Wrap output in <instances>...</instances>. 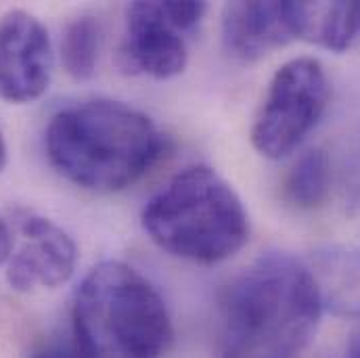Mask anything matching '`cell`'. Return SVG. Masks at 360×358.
Masks as SVG:
<instances>
[{"mask_svg":"<svg viewBox=\"0 0 360 358\" xmlns=\"http://www.w3.org/2000/svg\"><path fill=\"white\" fill-rule=\"evenodd\" d=\"M323 304L306 262L272 252L229 287L214 358H297L312 342Z\"/></svg>","mask_w":360,"mask_h":358,"instance_id":"cell-1","label":"cell"},{"mask_svg":"<svg viewBox=\"0 0 360 358\" xmlns=\"http://www.w3.org/2000/svg\"><path fill=\"white\" fill-rule=\"evenodd\" d=\"M53 168L92 193L124 191L162 158L164 134L155 122L120 101L92 98L57 111L44 134Z\"/></svg>","mask_w":360,"mask_h":358,"instance_id":"cell-2","label":"cell"},{"mask_svg":"<svg viewBox=\"0 0 360 358\" xmlns=\"http://www.w3.org/2000/svg\"><path fill=\"white\" fill-rule=\"evenodd\" d=\"M172 338L162 293L130 264L101 262L78 285L72 340L84 358H162Z\"/></svg>","mask_w":360,"mask_h":358,"instance_id":"cell-3","label":"cell"},{"mask_svg":"<svg viewBox=\"0 0 360 358\" xmlns=\"http://www.w3.org/2000/svg\"><path fill=\"white\" fill-rule=\"evenodd\" d=\"M143 229L170 256L195 264L233 258L250 239V218L233 184L195 164L158 191L143 210Z\"/></svg>","mask_w":360,"mask_h":358,"instance_id":"cell-4","label":"cell"},{"mask_svg":"<svg viewBox=\"0 0 360 358\" xmlns=\"http://www.w3.org/2000/svg\"><path fill=\"white\" fill-rule=\"evenodd\" d=\"M329 103V80L321 61L297 57L276 70L250 139L254 149L281 160L293 153L316 128Z\"/></svg>","mask_w":360,"mask_h":358,"instance_id":"cell-5","label":"cell"},{"mask_svg":"<svg viewBox=\"0 0 360 358\" xmlns=\"http://www.w3.org/2000/svg\"><path fill=\"white\" fill-rule=\"evenodd\" d=\"M15 233L13 254L6 262V281L15 291L55 289L76 270V241L57 222L32 210H15L8 218Z\"/></svg>","mask_w":360,"mask_h":358,"instance_id":"cell-6","label":"cell"},{"mask_svg":"<svg viewBox=\"0 0 360 358\" xmlns=\"http://www.w3.org/2000/svg\"><path fill=\"white\" fill-rule=\"evenodd\" d=\"M53 76V44L38 17L13 8L0 17V98L32 103L40 98Z\"/></svg>","mask_w":360,"mask_h":358,"instance_id":"cell-7","label":"cell"},{"mask_svg":"<svg viewBox=\"0 0 360 358\" xmlns=\"http://www.w3.org/2000/svg\"><path fill=\"white\" fill-rule=\"evenodd\" d=\"M188 63L186 32L170 17L166 2H132L120 44V65L134 76L170 80Z\"/></svg>","mask_w":360,"mask_h":358,"instance_id":"cell-8","label":"cell"},{"mask_svg":"<svg viewBox=\"0 0 360 358\" xmlns=\"http://www.w3.org/2000/svg\"><path fill=\"white\" fill-rule=\"evenodd\" d=\"M222 46L239 61H256L295 40L287 2H229L220 21Z\"/></svg>","mask_w":360,"mask_h":358,"instance_id":"cell-9","label":"cell"},{"mask_svg":"<svg viewBox=\"0 0 360 358\" xmlns=\"http://www.w3.org/2000/svg\"><path fill=\"white\" fill-rule=\"evenodd\" d=\"M295 40L346 53L360 40V0L354 2H287Z\"/></svg>","mask_w":360,"mask_h":358,"instance_id":"cell-10","label":"cell"},{"mask_svg":"<svg viewBox=\"0 0 360 358\" xmlns=\"http://www.w3.org/2000/svg\"><path fill=\"white\" fill-rule=\"evenodd\" d=\"M323 310L360 319V248L325 245L308 262Z\"/></svg>","mask_w":360,"mask_h":358,"instance_id":"cell-11","label":"cell"},{"mask_svg":"<svg viewBox=\"0 0 360 358\" xmlns=\"http://www.w3.org/2000/svg\"><path fill=\"white\" fill-rule=\"evenodd\" d=\"M331 188V164L323 149L302 153L283 180V197L295 210H316Z\"/></svg>","mask_w":360,"mask_h":358,"instance_id":"cell-12","label":"cell"},{"mask_svg":"<svg viewBox=\"0 0 360 358\" xmlns=\"http://www.w3.org/2000/svg\"><path fill=\"white\" fill-rule=\"evenodd\" d=\"M103 46L101 23L82 15L68 23L61 38V63L74 80H89L98 65V55Z\"/></svg>","mask_w":360,"mask_h":358,"instance_id":"cell-13","label":"cell"},{"mask_svg":"<svg viewBox=\"0 0 360 358\" xmlns=\"http://www.w3.org/2000/svg\"><path fill=\"white\" fill-rule=\"evenodd\" d=\"M342 193L350 207H360V134L350 143L342 162Z\"/></svg>","mask_w":360,"mask_h":358,"instance_id":"cell-14","label":"cell"},{"mask_svg":"<svg viewBox=\"0 0 360 358\" xmlns=\"http://www.w3.org/2000/svg\"><path fill=\"white\" fill-rule=\"evenodd\" d=\"M32 358H84L82 352L76 348L74 340L70 342H53V344H44L38 352H34Z\"/></svg>","mask_w":360,"mask_h":358,"instance_id":"cell-15","label":"cell"},{"mask_svg":"<svg viewBox=\"0 0 360 358\" xmlns=\"http://www.w3.org/2000/svg\"><path fill=\"white\" fill-rule=\"evenodd\" d=\"M15 245V233L8 218H0V264H6Z\"/></svg>","mask_w":360,"mask_h":358,"instance_id":"cell-16","label":"cell"},{"mask_svg":"<svg viewBox=\"0 0 360 358\" xmlns=\"http://www.w3.org/2000/svg\"><path fill=\"white\" fill-rule=\"evenodd\" d=\"M346 358H360V325L350 335V342L346 348Z\"/></svg>","mask_w":360,"mask_h":358,"instance_id":"cell-17","label":"cell"},{"mask_svg":"<svg viewBox=\"0 0 360 358\" xmlns=\"http://www.w3.org/2000/svg\"><path fill=\"white\" fill-rule=\"evenodd\" d=\"M6 158H8V149H6V141H4V134H2V128H0V172L6 166Z\"/></svg>","mask_w":360,"mask_h":358,"instance_id":"cell-18","label":"cell"}]
</instances>
